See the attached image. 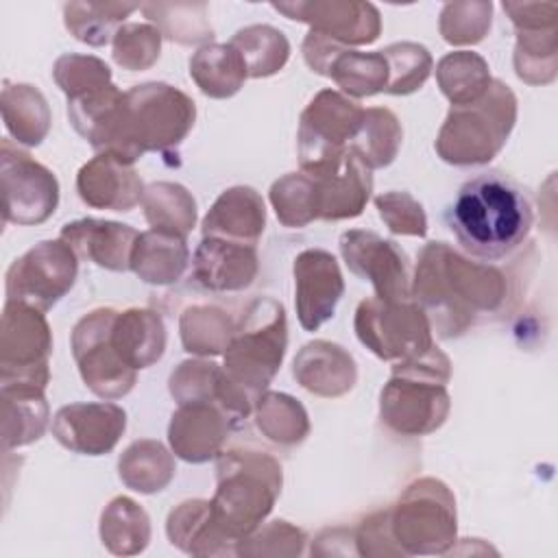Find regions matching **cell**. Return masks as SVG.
Listing matches in <instances>:
<instances>
[{
    "mask_svg": "<svg viewBox=\"0 0 558 558\" xmlns=\"http://www.w3.org/2000/svg\"><path fill=\"white\" fill-rule=\"evenodd\" d=\"M323 76L331 78L344 96L368 98L386 92L388 85V63L381 50L362 52L353 48H338L329 59Z\"/></svg>",
    "mask_w": 558,
    "mask_h": 558,
    "instance_id": "obj_36",
    "label": "cell"
},
{
    "mask_svg": "<svg viewBox=\"0 0 558 558\" xmlns=\"http://www.w3.org/2000/svg\"><path fill=\"white\" fill-rule=\"evenodd\" d=\"M445 218L464 255L493 264L521 248L532 231L534 209L512 177L488 170L460 185Z\"/></svg>",
    "mask_w": 558,
    "mask_h": 558,
    "instance_id": "obj_2",
    "label": "cell"
},
{
    "mask_svg": "<svg viewBox=\"0 0 558 558\" xmlns=\"http://www.w3.org/2000/svg\"><path fill=\"white\" fill-rule=\"evenodd\" d=\"M233 429L235 425L216 403H185L170 416L168 442L177 458L203 464L220 456Z\"/></svg>",
    "mask_w": 558,
    "mask_h": 558,
    "instance_id": "obj_19",
    "label": "cell"
},
{
    "mask_svg": "<svg viewBox=\"0 0 558 558\" xmlns=\"http://www.w3.org/2000/svg\"><path fill=\"white\" fill-rule=\"evenodd\" d=\"M174 473V456L163 442L153 438L133 440L118 460V475L122 484L142 495L163 490L172 482Z\"/></svg>",
    "mask_w": 558,
    "mask_h": 558,
    "instance_id": "obj_31",
    "label": "cell"
},
{
    "mask_svg": "<svg viewBox=\"0 0 558 558\" xmlns=\"http://www.w3.org/2000/svg\"><path fill=\"white\" fill-rule=\"evenodd\" d=\"M266 229V205L257 190L233 185L214 201L203 218V238H222L255 246Z\"/></svg>",
    "mask_w": 558,
    "mask_h": 558,
    "instance_id": "obj_26",
    "label": "cell"
},
{
    "mask_svg": "<svg viewBox=\"0 0 558 558\" xmlns=\"http://www.w3.org/2000/svg\"><path fill=\"white\" fill-rule=\"evenodd\" d=\"M449 379L451 360L436 344L418 357L395 362L392 375L379 392L381 423L399 436L434 434L451 410Z\"/></svg>",
    "mask_w": 558,
    "mask_h": 558,
    "instance_id": "obj_5",
    "label": "cell"
},
{
    "mask_svg": "<svg viewBox=\"0 0 558 558\" xmlns=\"http://www.w3.org/2000/svg\"><path fill=\"white\" fill-rule=\"evenodd\" d=\"M501 9L510 17L514 28L558 22L556 2H501Z\"/></svg>",
    "mask_w": 558,
    "mask_h": 558,
    "instance_id": "obj_53",
    "label": "cell"
},
{
    "mask_svg": "<svg viewBox=\"0 0 558 558\" xmlns=\"http://www.w3.org/2000/svg\"><path fill=\"white\" fill-rule=\"evenodd\" d=\"M2 122L9 135L22 146H39L52 124L46 96L28 83L4 81L0 94Z\"/></svg>",
    "mask_w": 558,
    "mask_h": 558,
    "instance_id": "obj_29",
    "label": "cell"
},
{
    "mask_svg": "<svg viewBox=\"0 0 558 558\" xmlns=\"http://www.w3.org/2000/svg\"><path fill=\"white\" fill-rule=\"evenodd\" d=\"M388 512L392 536L405 556L447 554L456 543V497L442 480L410 482Z\"/></svg>",
    "mask_w": 558,
    "mask_h": 558,
    "instance_id": "obj_8",
    "label": "cell"
},
{
    "mask_svg": "<svg viewBox=\"0 0 558 558\" xmlns=\"http://www.w3.org/2000/svg\"><path fill=\"white\" fill-rule=\"evenodd\" d=\"M144 183L131 163L96 153L76 172V192L94 209L131 211L144 196Z\"/></svg>",
    "mask_w": 558,
    "mask_h": 558,
    "instance_id": "obj_21",
    "label": "cell"
},
{
    "mask_svg": "<svg viewBox=\"0 0 558 558\" xmlns=\"http://www.w3.org/2000/svg\"><path fill=\"white\" fill-rule=\"evenodd\" d=\"M288 349V318L281 301L272 296L253 299L222 353V368L255 401L272 384Z\"/></svg>",
    "mask_w": 558,
    "mask_h": 558,
    "instance_id": "obj_7",
    "label": "cell"
},
{
    "mask_svg": "<svg viewBox=\"0 0 558 558\" xmlns=\"http://www.w3.org/2000/svg\"><path fill=\"white\" fill-rule=\"evenodd\" d=\"M50 353L52 331L44 312L7 301L0 327V386L46 392Z\"/></svg>",
    "mask_w": 558,
    "mask_h": 558,
    "instance_id": "obj_10",
    "label": "cell"
},
{
    "mask_svg": "<svg viewBox=\"0 0 558 558\" xmlns=\"http://www.w3.org/2000/svg\"><path fill=\"white\" fill-rule=\"evenodd\" d=\"M517 96L499 78L473 102L451 105L434 148L451 166H482L506 146L517 122Z\"/></svg>",
    "mask_w": 558,
    "mask_h": 558,
    "instance_id": "obj_6",
    "label": "cell"
},
{
    "mask_svg": "<svg viewBox=\"0 0 558 558\" xmlns=\"http://www.w3.org/2000/svg\"><path fill=\"white\" fill-rule=\"evenodd\" d=\"M514 74L527 85H549L558 74V22L514 28Z\"/></svg>",
    "mask_w": 558,
    "mask_h": 558,
    "instance_id": "obj_34",
    "label": "cell"
},
{
    "mask_svg": "<svg viewBox=\"0 0 558 558\" xmlns=\"http://www.w3.org/2000/svg\"><path fill=\"white\" fill-rule=\"evenodd\" d=\"M2 449H17L39 440L50 423V408L41 390L0 386Z\"/></svg>",
    "mask_w": 558,
    "mask_h": 558,
    "instance_id": "obj_30",
    "label": "cell"
},
{
    "mask_svg": "<svg viewBox=\"0 0 558 558\" xmlns=\"http://www.w3.org/2000/svg\"><path fill=\"white\" fill-rule=\"evenodd\" d=\"M353 543H355L357 556H368V558L405 556L392 536L388 508L364 517L357 523V527H353Z\"/></svg>",
    "mask_w": 558,
    "mask_h": 558,
    "instance_id": "obj_52",
    "label": "cell"
},
{
    "mask_svg": "<svg viewBox=\"0 0 558 558\" xmlns=\"http://www.w3.org/2000/svg\"><path fill=\"white\" fill-rule=\"evenodd\" d=\"M225 377L227 373L220 364L205 357H194V360L181 362L170 373L168 390L179 405L216 403L220 408V392L225 386Z\"/></svg>",
    "mask_w": 558,
    "mask_h": 558,
    "instance_id": "obj_45",
    "label": "cell"
},
{
    "mask_svg": "<svg viewBox=\"0 0 558 558\" xmlns=\"http://www.w3.org/2000/svg\"><path fill=\"white\" fill-rule=\"evenodd\" d=\"M140 11L153 26H157L161 37L174 44H211L214 26L209 22V7L205 2H146L140 4Z\"/></svg>",
    "mask_w": 558,
    "mask_h": 558,
    "instance_id": "obj_38",
    "label": "cell"
},
{
    "mask_svg": "<svg viewBox=\"0 0 558 558\" xmlns=\"http://www.w3.org/2000/svg\"><path fill=\"white\" fill-rule=\"evenodd\" d=\"M388 63L386 94L408 96L418 92L434 70V59L423 44L397 41L381 48Z\"/></svg>",
    "mask_w": 558,
    "mask_h": 558,
    "instance_id": "obj_46",
    "label": "cell"
},
{
    "mask_svg": "<svg viewBox=\"0 0 558 558\" xmlns=\"http://www.w3.org/2000/svg\"><path fill=\"white\" fill-rule=\"evenodd\" d=\"M259 272L257 248L222 238H203L192 257L194 281L209 292H240Z\"/></svg>",
    "mask_w": 558,
    "mask_h": 558,
    "instance_id": "obj_20",
    "label": "cell"
},
{
    "mask_svg": "<svg viewBox=\"0 0 558 558\" xmlns=\"http://www.w3.org/2000/svg\"><path fill=\"white\" fill-rule=\"evenodd\" d=\"M353 329L357 340L384 362H405L425 353L432 344V325L414 299L360 301Z\"/></svg>",
    "mask_w": 558,
    "mask_h": 558,
    "instance_id": "obj_11",
    "label": "cell"
},
{
    "mask_svg": "<svg viewBox=\"0 0 558 558\" xmlns=\"http://www.w3.org/2000/svg\"><path fill=\"white\" fill-rule=\"evenodd\" d=\"M268 201L277 220L288 229H301L318 220L316 181L303 170L279 177L268 190Z\"/></svg>",
    "mask_w": 558,
    "mask_h": 558,
    "instance_id": "obj_44",
    "label": "cell"
},
{
    "mask_svg": "<svg viewBox=\"0 0 558 558\" xmlns=\"http://www.w3.org/2000/svg\"><path fill=\"white\" fill-rule=\"evenodd\" d=\"M100 541L116 556H137L150 543V519L131 497H113L100 512Z\"/></svg>",
    "mask_w": 558,
    "mask_h": 558,
    "instance_id": "obj_35",
    "label": "cell"
},
{
    "mask_svg": "<svg viewBox=\"0 0 558 558\" xmlns=\"http://www.w3.org/2000/svg\"><path fill=\"white\" fill-rule=\"evenodd\" d=\"M340 255L349 270L368 281L381 301L412 299V266L405 251L375 231L349 229L340 235Z\"/></svg>",
    "mask_w": 558,
    "mask_h": 558,
    "instance_id": "obj_15",
    "label": "cell"
},
{
    "mask_svg": "<svg viewBox=\"0 0 558 558\" xmlns=\"http://www.w3.org/2000/svg\"><path fill=\"white\" fill-rule=\"evenodd\" d=\"M246 65L248 78H266L283 70L290 59L288 37L270 24L240 28L229 41Z\"/></svg>",
    "mask_w": 558,
    "mask_h": 558,
    "instance_id": "obj_42",
    "label": "cell"
},
{
    "mask_svg": "<svg viewBox=\"0 0 558 558\" xmlns=\"http://www.w3.org/2000/svg\"><path fill=\"white\" fill-rule=\"evenodd\" d=\"M168 333L163 318L150 307H129L118 312L111 329V344L135 371L157 364L166 351Z\"/></svg>",
    "mask_w": 558,
    "mask_h": 558,
    "instance_id": "obj_27",
    "label": "cell"
},
{
    "mask_svg": "<svg viewBox=\"0 0 558 558\" xmlns=\"http://www.w3.org/2000/svg\"><path fill=\"white\" fill-rule=\"evenodd\" d=\"M253 416L262 436L279 447H296L310 436L305 408L286 392H262L255 401Z\"/></svg>",
    "mask_w": 558,
    "mask_h": 558,
    "instance_id": "obj_41",
    "label": "cell"
},
{
    "mask_svg": "<svg viewBox=\"0 0 558 558\" xmlns=\"http://www.w3.org/2000/svg\"><path fill=\"white\" fill-rule=\"evenodd\" d=\"M364 107L336 89H320L303 109L296 131V155L303 172L318 177L344 157L362 124Z\"/></svg>",
    "mask_w": 558,
    "mask_h": 558,
    "instance_id": "obj_9",
    "label": "cell"
},
{
    "mask_svg": "<svg viewBox=\"0 0 558 558\" xmlns=\"http://www.w3.org/2000/svg\"><path fill=\"white\" fill-rule=\"evenodd\" d=\"M78 277V255L70 244L41 240L15 257L4 275L7 301L26 303L39 312L57 305Z\"/></svg>",
    "mask_w": 558,
    "mask_h": 558,
    "instance_id": "obj_13",
    "label": "cell"
},
{
    "mask_svg": "<svg viewBox=\"0 0 558 558\" xmlns=\"http://www.w3.org/2000/svg\"><path fill=\"white\" fill-rule=\"evenodd\" d=\"M314 181L318 196V220L327 222L357 218L373 192V170L349 150L338 166L314 177Z\"/></svg>",
    "mask_w": 558,
    "mask_h": 558,
    "instance_id": "obj_25",
    "label": "cell"
},
{
    "mask_svg": "<svg viewBox=\"0 0 558 558\" xmlns=\"http://www.w3.org/2000/svg\"><path fill=\"white\" fill-rule=\"evenodd\" d=\"M288 20L303 22L340 46H368L379 39L381 15L375 4L360 0H290L272 2Z\"/></svg>",
    "mask_w": 558,
    "mask_h": 558,
    "instance_id": "obj_16",
    "label": "cell"
},
{
    "mask_svg": "<svg viewBox=\"0 0 558 558\" xmlns=\"http://www.w3.org/2000/svg\"><path fill=\"white\" fill-rule=\"evenodd\" d=\"M283 486L281 462L266 449L231 447L216 458L214 517L235 538H244L272 512Z\"/></svg>",
    "mask_w": 558,
    "mask_h": 558,
    "instance_id": "obj_4",
    "label": "cell"
},
{
    "mask_svg": "<svg viewBox=\"0 0 558 558\" xmlns=\"http://www.w3.org/2000/svg\"><path fill=\"white\" fill-rule=\"evenodd\" d=\"M140 231L131 225L102 218H81L63 225L59 238L72 246L78 259H87L105 270H131V253Z\"/></svg>",
    "mask_w": 558,
    "mask_h": 558,
    "instance_id": "obj_22",
    "label": "cell"
},
{
    "mask_svg": "<svg viewBox=\"0 0 558 558\" xmlns=\"http://www.w3.org/2000/svg\"><path fill=\"white\" fill-rule=\"evenodd\" d=\"M375 209L388 231L397 235H414L425 238L427 233V216L423 205L410 192H381L375 196Z\"/></svg>",
    "mask_w": 558,
    "mask_h": 558,
    "instance_id": "obj_51",
    "label": "cell"
},
{
    "mask_svg": "<svg viewBox=\"0 0 558 558\" xmlns=\"http://www.w3.org/2000/svg\"><path fill=\"white\" fill-rule=\"evenodd\" d=\"M401 142L403 129L395 111L388 107H368L364 109L362 124L349 144V153H353L366 168L379 170L397 159Z\"/></svg>",
    "mask_w": 558,
    "mask_h": 558,
    "instance_id": "obj_37",
    "label": "cell"
},
{
    "mask_svg": "<svg viewBox=\"0 0 558 558\" xmlns=\"http://www.w3.org/2000/svg\"><path fill=\"white\" fill-rule=\"evenodd\" d=\"M292 375L307 392L323 399H338L353 390L357 364L344 347L329 340H312L294 355Z\"/></svg>",
    "mask_w": 558,
    "mask_h": 558,
    "instance_id": "obj_23",
    "label": "cell"
},
{
    "mask_svg": "<svg viewBox=\"0 0 558 558\" xmlns=\"http://www.w3.org/2000/svg\"><path fill=\"white\" fill-rule=\"evenodd\" d=\"M238 320L214 303H194L179 316V336L187 353L198 357L222 355L235 333Z\"/></svg>",
    "mask_w": 558,
    "mask_h": 558,
    "instance_id": "obj_33",
    "label": "cell"
},
{
    "mask_svg": "<svg viewBox=\"0 0 558 558\" xmlns=\"http://www.w3.org/2000/svg\"><path fill=\"white\" fill-rule=\"evenodd\" d=\"M140 11L133 2H68L63 4V24L81 44L100 48L113 41L124 20Z\"/></svg>",
    "mask_w": 558,
    "mask_h": 558,
    "instance_id": "obj_40",
    "label": "cell"
},
{
    "mask_svg": "<svg viewBox=\"0 0 558 558\" xmlns=\"http://www.w3.org/2000/svg\"><path fill=\"white\" fill-rule=\"evenodd\" d=\"M307 534L286 519L264 521L251 534L238 541V556H301L305 551Z\"/></svg>",
    "mask_w": 558,
    "mask_h": 558,
    "instance_id": "obj_49",
    "label": "cell"
},
{
    "mask_svg": "<svg viewBox=\"0 0 558 558\" xmlns=\"http://www.w3.org/2000/svg\"><path fill=\"white\" fill-rule=\"evenodd\" d=\"M190 264L185 238L148 229L135 240L131 253V270L150 286H170L183 277Z\"/></svg>",
    "mask_w": 558,
    "mask_h": 558,
    "instance_id": "obj_28",
    "label": "cell"
},
{
    "mask_svg": "<svg viewBox=\"0 0 558 558\" xmlns=\"http://www.w3.org/2000/svg\"><path fill=\"white\" fill-rule=\"evenodd\" d=\"M196 120V102L174 85L142 83L124 92L96 153H107L124 163H135L146 153L177 148Z\"/></svg>",
    "mask_w": 558,
    "mask_h": 558,
    "instance_id": "obj_3",
    "label": "cell"
},
{
    "mask_svg": "<svg viewBox=\"0 0 558 558\" xmlns=\"http://www.w3.org/2000/svg\"><path fill=\"white\" fill-rule=\"evenodd\" d=\"M493 22V2L488 0H464L447 2L440 11L438 31L451 46H475L480 44Z\"/></svg>",
    "mask_w": 558,
    "mask_h": 558,
    "instance_id": "obj_47",
    "label": "cell"
},
{
    "mask_svg": "<svg viewBox=\"0 0 558 558\" xmlns=\"http://www.w3.org/2000/svg\"><path fill=\"white\" fill-rule=\"evenodd\" d=\"M294 307L305 331L320 329L344 294L338 259L325 248H305L294 257Z\"/></svg>",
    "mask_w": 558,
    "mask_h": 558,
    "instance_id": "obj_17",
    "label": "cell"
},
{
    "mask_svg": "<svg viewBox=\"0 0 558 558\" xmlns=\"http://www.w3.org/2000/svg\"><path fill=\"white\" fill-rule=\"evenodd\" d=\"M506 275L477 262L442 240L427 242L412 272V299L440 338L462 336L480 318L504 307Z\"/></svg>",
    "mask_w": 558,
    "mask_h": 558,
    "instance_id": "obj_1",
    "label": "cell"
},
{
    "mask_svg": "<svg viewBox=\"0 0 558 558\" xmlns=\"http://www.w3.org/2000/svg\"><path fill=\"white\" fill-rule=\"evenodd\" d=\"M0 190L4 222L33 227L46 222L59 205V181L9 137L0 144Z\"/></svg>",
    "mask_w": 558,
    "mask_h": 558,
    "instance_id": "obj_14",
    "label": "cell"
},
{
    "mask_svg": "<svg viewBox=\"0 0 558 558\" xmlns=\"http://www.w3.org/2000/svg\"><path fill=\"white\" fill-rule=\"evenodd\" d=\"M490 68L486 59L473 50L447 52L436 63V83L451 105L477 100L490 85Z\"/></svg>",
    "mask_w": 558,
    "mask_h": 558,
    "instance_id": "obj_43",
    "label": "cell"
},
{
    "mask_svg": "<svg viewBox=\"0 0 558 558\" xmlns=\"http://www.w3.org/2000/svg\"><path fill=\"white\" fill-rule=\"evenodd\" d=\"M144 218L150 229L185 238L196 225V201L187 187L174 181H155L142 196Z\"/></svg>",
    "mask_w": 558,
    "mask_h": 558,
    "instance_id": "obj_39",
    "label": "cell"
},
{
    "mask_svg": "<svg viewBox=\"0 0 558 558\" xmlns=\"http://www.w3.org/2000/svg\"><path fill=\"white\" fill-rule=\"evenodd\" d=\"M118 310L98 307L85 314L72 329L70 349L83 384L100 399H120L137 384V371L122 362L111 344Z\"/></svg>",
    "mask_w": 558,
    "mask_h": 558,
    "instance_id": "obj_12",
    "label": "cell"
},
{
    "mask_svg": "<svg viewBox=\"0 0 558 558\" xmlns=\"http://www.w3.org/2000/svg\"><path fill=\"white\" fill-rule=\"evenodd\" d=\"M126 429V412L113 401L70 403L52 416L54 440L72 453L105 456Z\"/></svg>",
    "mask_w": 558,
    "mask_h": 558,
    "instance_id": "obj_18",
    "label": "cell"
},
{
    "mask_svg": "<svg viewBox=\"0 0 558 558\" xmlns=\"http://www.w3.org/2000/svg\"><path fill=\"white\" fill-rule=\"evenodd\" d=\"M166 534L172 547L190 556H238V541L218 523L209 499H185L174 506L166 519Z\"/></svg>",
    "mask_w": 558,
    "mask_h": 558,
    "instance_id": "obj_24",
    "label": "cell"
},
{
    "mask_svg": "<svg viewBox=\"0 0 558 558\" xmlns=\"http://www.w3.org/2000/svg\"><path fill=\"white\" fill-rule=\"evenodd\" d=\"M190 76L209 98H231L248 78L246 65L231 44H205L190 57Z\"/></svg>",
    "mask_w": 558,
    "mask_h": 558,
    "instance_id": "obj_32",
    "label": "cell"
},
{
    "mask_svg": "<svg viewBox=\"0 0 558 558\" xmlns=\"http://www.w3.org/2000/svg\"><path fill=\"white\" fill-rule=\"evenodd\" d=\"M52 78L65 98L113 83L111 70L102 59L78 52L61 54L52 65Z\"/></svg>",
    "mask_w": 558,
    "mask_h": 558,
    "instance_id": "obj_50",
    "label": "cell"
},
{
    "mask_svg": "<svg viewBox=\"0 0 558 558\" xmlns=\"http://www.w3.org/2000/svg\"><path fill=\"white\" fill-rule=\"evenodd\" d=\"M161 39L150 22H126L113 37V61L126 72H144L157 63Z\"/></svg>",
    "mask_w": 558,
    "mask_h": 558,
    "instance_id": "obj_48",
    "label": "cell"
}]
</instances>
